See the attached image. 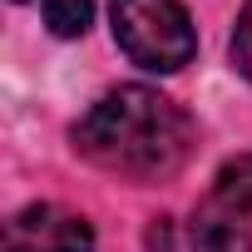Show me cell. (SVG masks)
Returning <instances> with one entry per match:
<instances>
[{"instance_id":"1","label":"cell","mask_w":252,"mask_h":252,"mask_svg":"<svg viewBox=\"0 0 252 252\" xmlns=\"http://www.w3.org/2000/svg\"><path fill=\"white\" fill-rule=\"evenodd\" d=\"M193 144V124L188 114L149 89V84H124L104 94L79 124H74V149L124 178H168L183 168Z\"/></svg>"},{"instance_id":"2","label":"cell","mask_w":252,"mask_h":252,"mask_svg":"<svg viewBox=\"0 0 252 252\" xmlns=\"http://www.w3.org/2000/svg\"><path fill=\"white\" fill-rule=\"evenodd\" d=\"M114 40L144 69L173 74L193 60L198 35L178 0H114Z\"/></svg>"},{"instance_id":"3","label":"cell","mask_w":252,"mask_h":252,"mask_svg":"<svg viewBox=\"0 0 252 252\" xmlns=\"http://www.w3.org/2000/svg\"><path fill=\"white\" fill-rule=\"evenodd\" d=\"M5 252H94V227L69 208L35 203L5 222Z\"/></svg>"},{"instance_id":"4","label":"cell","mask_w":252,"mask_h":252,"mask_svg":"<svg viewBox=\"0 0 252 252\" xmlns=\"http://www.w3.org/2000/svg\"><path fill=\"white\" fill-rule=\"evenodd\" d=\"M213 198L227 213H252V154H237L232 163H222V173L213 183Z\"/></svg>"},{"instance_id":"5","label":"cell","mask_w":252,"mask_h":252,"mask_svg":"<svg viewBox=\"0 0 252 252\" xmlns=\"http://www.w3.org/2000/svg\"><path fill=\"white\" fill-rule=\"evenodd\" d=\"M193 252H252V232L232 218H203L193 227Z\"/></svg>"},{"instance_id":"6","label":"cell","mask_w":252,"mask_h":252,"mask_svg":"<svg viewBox=\"0 0 252 252\" xmlns=\"http://www.w3.org/2000/svg\"><path fill=\"white\" fill-rule=\"evenodd\" d=\"M89 20H94V0H45V25H50L60 40L84 35Z\"/></svg>"},{"instance_id":"7","label":"cell","mask_w":252,"mask_h":252,"mask_svg":"<svg viewBox=\"0 0 252 252\" xmlns=\"http://www.w3.org/2000/svg\"><path fill=\"white\" fill-rule=\"evenodd\" d=\"M232 60H237V69L252 79V0L242 5V15H237V30H232Z\"/></svg>"}]
</instances>
